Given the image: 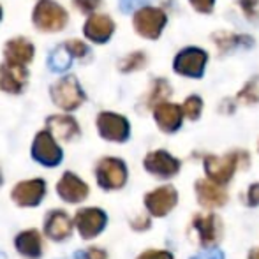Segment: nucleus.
<instances>
[{
	"mask_svg": "<svg viewBox=\"0 0 259 259\" xmlns=\"http://www.w3.org/2000/svg\"><path fill=\"white\" fill-rule=\"evenodd\" d=\"M65 45L71 48V52L74 53V57H78V58H83V57H87L90 52H89V48H87V45L85 42H81V41H76V39H72V41H67Z\"/></svg>",
	"mask_w": 259,
	"mask_h": 259,
	"instance_id": "obj_29",
	"label": "nucleus"
},
{
	"mask_svg": "<svg viewBox=\"0 0 259 259\" xmlns=\"http://www.w3.org/2000/svg\"><path fill=\"white\" fill-rule=\"evenodd\" d=\"M96 177L99 187H103L104 191H118L127 182L125 162L116 157H104L97 164Z\"/></svg>",
	"mask_w": 259,
	"mask_h": 259,
	"instance_id": "obj_2",
	"label": "nucleus"
},
{
	"mask_svg": "<svg viewBox=\"0 0 259 259\" xmlns=\"http://www.w3.org/2000/svg\"><path fill=\"white\" fill-rule=\"evenodd\" d=\"M249 259H259V249H252V250H250Z\"/></svg>",
	"mask_w": 259,
	"mask_h": 259,
	"instance_id": "obj_37",
	"label": "nucleus"
},
{
	"mask_svg": "<svg viewBox=\"0 0 259 259\" xmlns=\"http://www.w3.org/2000/svg\"><path fill=\"white\" fill-rule=\"evenodd\" d=\"M138 259H173V254L167 250H147V252L140 254Z\"/></svg>",
	"mask_w": 259,
	"mask_h": 259,
	"instance_id": "obj_31",
	"label": "nucleus"
},
{
	"mask_svg": "<svg viewBox=\"0 0 259 259\" xmlns=\"http://www.w3.org/2000/svg\"><path fill=\"white\" fill-rule=\"evenodd\" d=\"M0 259H6V256H4V254H2V252H0Z\"/></svg>",
	"mask_w": 259,
	"mask_h": 259,
	"instance_id": "obj_38",
	"label": "nucleus"
},
{
	"mask_svg": "<svg viewBox=\"0 0 259 259\" xmlns=\"http://www.w3.org/2000/svg\"><path fill=\"white\" fill-rule=\"evenodd\" d=\"M32 157L46 167H55L62 162V150L50 131H41L32 145Z\"/></svg>",
	"mask_w": 259,
	"mask_h": 259,
	"instance_id": "obj_4",
	"label": "nucleus"
},
{
	"mask_svg": "<svg viewBox=\"0 0 259 259\" xmlns=\"http://www.w3.org/2000/svg\"><path fill=\"white\" fill-rule=\"evenodd\" d=\"M189 2H191L192 7H194L196 11H199V13H210V11L213 9L215 0H189Z\"/></svg>",
	"mask_w": 259,
	"mask_h": 259,
	"instance_id": "obj_32",
	"label": "nucleus"
},
{
	"mask_svg": "<svg viewBox=\"0 0 259 259\" xmlns=\"http://www.w3.org/2000/svg\"><path fill=\"white\" fill-rule=\"evenodd\" d=\"M194 228L198 229L199 240H201L203 247L213 245V243L219 240L221 231H222L221 219L215 217V215H206V217L198 215V217H194Z\"/></svg>",
	"mask_w": 259,
	"mask_h": 259,
	"instance_id": "obj_22",
	"label": "nucleus"
},
{
	"mask_svg": "<svg viewBox=\"0 0 259 259\" xmlns=\"http://www.w3.org/2000/svg\"><path fill=\"white\" fill-rule=\"evenodd\" d=\"M155 122L164 133H175L180 129L182 118H184V111L180 106L171 104V103H159L154 108Z\"/></svg>",
	"mask_w": 259,
	"mask_h": 259,
	"instance_id": "obj_17",
	"label": "nucleus"
},
{
	"mask_svg": "<svg viewBox=\"0 0 259 259\" xmlns=\"http://www.w3.org/2000/svg\"><path fill=\"white\" fill-rule=\"evenodd\" d=\"M0 185H2V173H0Z\"/></svg>",
	"mask_w": 259,
	"mask_h": 259,
	"instance_id": "obj_39",
	"label": "nucleus"
},
{
	"mask_svg": "<svg viewBox=\"0 0 259 259\" xmlns=\"http://www.w3.org/2000/svg\"><path fill=\"white\" fill-rule=\"evenodd\" d=\"M97 129L99 134L108 141H115V143H123L127 141L131 134V127L125 116L116 115V113H101L97 116Z\"/></svg>",
	"mask_w": 259,
	"mask_h": 259,
	"instance_id": "obj_6",
	"label": "nucleus"
},
{
	"mask_svg": "<svg viewBox=\"0 0 259 259\" xmlns=\"http://www.w3.org/2000/svg\"><path fill=\"white\" fill-rule=\"evenodd\" d=\"M206 53L199 48H187L175 58V71L189 78H199L205 71Z\"/></svg>",
	"mask_w": 259,
	"mask_h": 259,
	"instance_id": "obj_11",
	"label": "nucleus"
},
{
	"mask_svg": "<svg viewBox=\"0 0 259 259\" xmlns=\"http://www.w3.org/2000/svg\"><path fill=\"white\" fill-rule=\"evenodd\" d=\"M74 6L83 13H92L101 6V0H74Z\"/></svg>",
	"mask_w": 259,
	"mask_h": 259,
	"instance_id": "obj_30",
	"label": "nucleus"
},
{
	"mask_svg": "<svg viewBox=\"0 0 259 259\" xmlns=\"http://www.w3.org/2000/svg\"><path fill=\"white\" fill-rule=\"evenodd\" d=\"M196 196L205 208H221L228 203V194L221 184H215L210 178H201L196 182Z\"/></svg>",
	"mask_w": 259,
	"mask_h": 259,
	"instance_id": "obj_14",
	"label": "nucleus"
},
{
	"mask_svg": "<svg viewBox=\"0 0 259 259\" xmlns=\"http://www.w3.org/2000/svg\"><path fill=\"white\" fill-rule=\"evenodd\" d=\"M240 99H243L245 103H256V101H259V90L252 83H249V85L240 92Z\"/></svg>",
	"mask_w": 259,
	"mask_h": 259,
	"instance_id": "obj_28",
	"label": "nucleus"
},
{
	"mask_svg": "<svg viewBox=\"0 0 259 259\" xmlns=\"http://www.w3.org/2000/svg\"><path fill=\"white\" fill-rule=\"evenodd\" d=\"M166 25V14L157 7H143L134 14V28L147 39H157Z\"/></svg>",
	"mask_w": 259,
	"mask_h": 259,
	"instance_id": "obj_5",
	"label": "nucleus"
},
{
	"mask_svg": "<svg viewBox=\"0 0 259 259\" xmlns=\"http://www.w3.org/2000/svg\"><path fill=\"white\" fill-rule=\"evenodd\" d=\"M257 2H259V0H240V6H242V9L247 13V16L252 18L254 13H256Z\"/></svg>",
	"mask_w": 259,
	"mask_h": 259,
	"instance_id": "obj_35",
	"label": "nucleus"
},
{
	"mask_svg": "<svg viewBox=\"0 0 259 259\" xmlns=\"http://www.w3.org/2000/svg\"><path fill=\"white\" fill-rule=\"evenodd\" d=\"M145 169L159 178H171L180 169V160L164 150L150 152L145 157Z\"/></svg>",
	"mask_w": 259,
	"mask_h": 259,
	"instance_id": "obj_12",
	"label": "nucleus"
},
{
	"mask_svg": "<svg viewBox=\"0 0 259 259\" xmlns=\"http://www.w3.org/2000/svg\"><path fill=\"white\" fill-rule=\"evenodd\" d=\"M53 103L58 108L65 109V111H72V109L79 108L85 101V94H83L81 87H79L78 79L74 76H65L62 78L57 85L52 87L50 90Z\"/></svg>",
	"mask_w": 259,
	"mask_h": 259,
	"instance_id": "obj_3",
	"label": "nucleus"
},
{
	"mask_svg": "<svg viewBox=\"0 0 259 259\" xmlns=\"http://www.w3.org/2000/svg\"><path fill=\"white\" fill-rule=\"evenodd\" d=\"M115 32V23L106 14H92L85 23V35L94 42H106Z\"/></svg>",
	"mask_w": 259,
	"mask_h": 259,
	"instance_id": "obj_18",
	"label": "nucleus"
},
{
	"mask_svg": "<svg viewBox=\"0 0 259 259\" xmlns=\"http://www.w3.org/2000/svg\"><path fill=\"white\" fill-rule=\"evenodd\" d=\"M32 18L34 25L42 32H60L67 25V13L53 0H39Z\"/></svg>",
	"mask_w": 259,
	"mask_h": 259,
	"instance_id": "obj_1",
	"label": "nucleus"
},
{
	"mask_svg": "<svg viewBox=\"0 0 259 259\" xmlns=\"http://www.w3.org/2000/svg\"><path fill=\"white\" fill-rule=\"evenodd\" d=\"M16 250L27 259H39L42 256V238L37 229L21 231L14 240Z\"/></svg>",
	"mask_w": 259,
	"mask_h": 259,
	"instance_id": "obj_19",
	"label": "nucleus"
},
{
	"mask_svg": "<svg viewBox=\"0 0 259 259\" xmlns=\"http://www.w3.org/2000/svg\"><path fill=\"white\" fill-rule=\"evenodd\" d=\"M46 194V182L41 178H34V180L20 182L11 192V198L18 206L32 208L37 206L42 201Z\"/></svg>",
	"mask_w": 259,
	"mask_h": 259,
	"instance_id": "obj_9",
	"label": "nucleus"
},
{
	"mask_svg": "<svg viewBox=\"0 0 259 259\" xmlns=\"http://www.w3.org/2000/svg\"><path fill=\"white\" fill-rule=\"evenodd\" d=\"M177 201H178V192L171 185L159 187L145 196V206H147V210L154 217H164V215H167L177 206Z\"/></svg>",
	"mask_w": 259,
	"mask_h": 259,
	"instance_id": "obj_10",
	"label": "nucleus"
},
{
	"mask_svg": "<svg viewBox=\"0 0 259 259\" xmlns=\"http://www.w3.org/2000/svg\"><path fill=\"white\" fill-rule=\"evenodd\" d=\"M247 205L257 206L259 205V184H252L247 191Z\"/></svg>",
	"mask_w": 259,
	"mask_h": 259,
	"instance_id": "obj_33",
	"label": "nucleus"
},
{
	"mask_svg": "<svg viewBox=\"0 0 259 259\" xmlns=\"http://www.w3.org/2000/svg\"><path fill=\"white\" fill-rule=\"evenodd\" d=\"M147 58H145V53L141 52H136V53H131L129 57H125L122 62H120V71L123 72H133L136 69L143 67Z\"/></svg>",
	"mask_w": 259,
	"mask_h": 259,
	"instance_id": "obj_25",
	"label": "nucleus"
},
{
	"mask_svg": "<svg viewBox=\"0 0 259 259\" xmlns=\"http://www.w3.org/2000/svg\"><path fill=\"white\" fill-rule=\"evenodd\" d=\"M72 58H74V53L71 52L67 45H60L58 48H55L52 53H50L48 58V67L55 72H65L72 64Z\"/></svg>",
	"mask_w": 259,
	"mask_h": 259,
	"instance_id": "obj_23",
	"label": "nucleus"
},
{
	"mask_svg": "<svg viewBox=\"0 0 259 259\" xmlns=\"http://www.w3.org/2000/svg\"><path fill=\"white\" fill-rule=\"evenodd\" d=\"M138 4H141V0H120V7H122L123 11L134 9V7H136Z\"/></svg>",
	"mask_w": 259,
	"mask_h": 259,
	"instance_id": "obj_36",
	"label": "nucleus"
},
{
	"mask_svg": "<svg viewBox=\"0 0 259 259\" xmlns=\"http://www.w3.org/2000/svg\"><path fill=\"white\" fill-rule=\"evenodd\" d=\"M203 109V101L199 99L198 96H191L189 99H185V103L182 104V111H184V116H187L189 120H196L199 118Z\"/></svg>",
	"mask_w": 259,
	"mask_h": 259,
	"instance_id": "obj_24",
	"label": "nucleus"
},
{
	"mask_svg": "<svg viewBox=\"0 0 259 259\" xmlns=\"http://www.w3.org/2000/svg\"><path fill=\"white\" fill-rule=\"evenodd\" d=\"M48 131L55 138L62 141H72L76 136H79V125L72 116L67 115H55L46 120Z\"/></svg>",
	"mask_w": 259,
	"mask_h": 259,
	"instance_id": "obj_21",
	"label": "nucleus"
},
{
	"mask_svg": "<svg viewBox=\"0 0 259 259\" xmlns=\"http://www.w3.org/2000/svg\"><path fill=\"white\" fill-rule=\"evenodd\" d=\"M238 166V154H226L222 157L208 155L205 159V171L206 177L213 180L215 184H228L233 178Z\"/></svg>",
	"mask_w": 259,
	"mask_h": 259,
	"instance_id": "obj_7",
	"label": "nucleus"
},
{
	"mask_svg": "<svg viewBox=\"0 0 259 259\" xmlns=\"http://www.w3.org/2000/svg\"><path fill=\"white\" fill-rule=\"evenodd\" d=\"M0 18H2V7H0Z\"/></svg>",
	"mask_w": 259,
	"mask_h": 259,
	"instance_id": "obj_40",
	"label": "nucleus"
},
{
	"mask_svg": "<svg viewBox=\"0 0 259 259\" xmlns=\"http://www.w3.org/2000/svg\"><path fill=\"white\" fill-rule=\"evenodd\" d=\"M72 222L69 215L64 210H53L46 215L45 221V233L48 238L55 242H62V240L69 238L72 233Z\"/></svg>",
	"mask_w": 259,
	"mask_h": 259,
	"instance_id": "obj_16",
	"label": "nucleus"
},
{
	"mask_svg": "<svg viewBox=\"0 0 259 259\" xmlns=\"http://www.w3.org/2000/svg\"><path fill=\"white\" fill-rule=\"evenodd\" d=\"M169 94V89H167V83L164 81V79H159V81H155L154 85V92H152L150 96V104H159L164 101V97Z\"/></svg>",
	"mask_w": 259,
	"mask_h": 259,
	"instance_id": "obj_26",
	"label": "nucleus"
},
{
	"mask_svg": "<svg viewBox=\"0 0 259 259\" xmlns=\"http://www.w3.org/2000/svg\"><path fill=\"white\" fill-rule=\"evenodd\" d=\"M191 259H224V252L219 249H210L201 254H196V256H192Z\"/></svg>",
	"mask_w": 259,
	"mask_h": 259,
	"instance_id": "obj_34",
	"label": "nucleus"
},
{
	"mask_svg": "<svg viewBox=\"0 0 259 259\" xmlns=\"http://www.w3.org/2000/svg\"><path fill=\"white\" fill-rule=\"evenodd\" d=\"M74 259H108V254H106L103 249L89 247L87 250H79V252H76Z\"/></svg>",
	"mask_w": 259,
	"mask_h": 259,
	"instance_id": "obj_27",
	"label": "nucleus"
},
{
	"mask_svg": "<svg viewBox=\"0 0 259 259\" xmlns=\"http://www.w3.org/2000/svg\"><path fill=\"white\" fill-rule=\"evenodd\" d=\"M27 69L20 64H6L0 65V89L9 94H20L27 85Z\"/></svg>",
	"mask_w": 259,
	"mask_h": 259,
	"instance_id": "obj_15",
	"label": "nucleus"
},
{
	"mask_svg": "<svg viewBox=\"0 0 259 259\" xmlns=\"http://www.w3.org/2000/svg\"><path fill=\"white\" fill-rule=\"evenodd\" d=\"M57 192L64 201L67 203H81L89 198V185L76 177L71 171H65L62 175L60 182L57 184Z\"/></svg>",
	"mask_w": 259,
	"mask_h": 259,
	"instance_id": "obj_13",
	"label": "nucleus"
},
{
	"mask_svg": "<svg viewBox=\"0 0 259 259\" xmlns=\"http://www.w3.org/2000/svg\"><path fill=\"white\" fill-rule=\"evenodd\" d=\"M106 222H108V217L101 208H83L74 217L76 229L81 235V238L85 240H90L99 235L106 228Z\"/></svg>",
	"mask_w": 259,
	"mask_h": 259,
	"instance_id": "obj_8",
	"label": "nucleus"
},
{
	"mask_svg": "<svg viewBox=\"0 0 259 259\" xmlns=\"http://www.w3.org/2000/svg\"><path fill=\"white\" fill-rule=\"evenodd\" d=\"M4 57H6V62H11V64L27 65L34 58V46L25 37L11 39L4 48Z\"/></svg>",
	"mask_w": 259,
	"mask_h": 259,
	"instance_id": "obj_20",
	"label": "nucleus"
}]
</instances>
